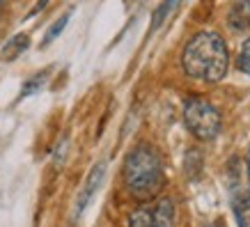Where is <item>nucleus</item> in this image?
Instances as JSON below:
<instances>
[{
  "label": "nucleus",
  "mask_w": 250,
  "mask_h": 227,
  "mask_svg": "<svg viewBox=\"0 0 250 227\" xmlns=\"http://www.w3.org/2000/svg\"><path fill=\"white\" fill-rule=\"evenodd\" d=\"M182 67L186 76L205 83H218L229 67V51L225 39L213 30H202L188 39L182 51Z\"/></svg>",
  "instance_id": "f257e3e1"
},
{
  "label": "nucleus",
  "mask_w": 250,
  "mask_h": 227,
  "mask_svg": "<svg viewBox=\"0 0 250 227\" xmlns=\"http://www.w3.org/2000/svg\"><path fill=\"white\" fill-rule=\"evenodd\" d=\"M124 182L126 188L138 200H152L159 195L166 174H163V163L159 154L149 144H138L124 161Z\"/></svg>",
  "instance_id": "f03ea898"
},
{
  "label": "nucleus",
  "mask_w": 250,
  "mask_h": 227,
  "mask_svg": "<svg viewBox=\"0 0 250 227\" xmlns=\"http://www.w3.org/2000/svg\"><path fill=\"white\" fill-rule=\"evenodd\" d=\"M184 122L197 140H213L223 126L220 113L205 97H190L184 103Z\"/></svg>",
  "instance_id": "7ed1b4c3"
},
{
  "label": "nucleus",
  "mask_w": 250,
  "mask_h": 227,
  "mask_svg": "<svg viewBox=\"0 0 250 227\" xmlns=\"http://www.w3.org/2000/svg\"><path fill=\"white\" fill-rule=\"evenodd\" d=\"M174 205L172 200H161L156 206H143L129 216V227H172Z\"/></svg>",
  "instance_id": "20e7f679"
},
{
  "label": "nucleus",
  "mask_w": 250,
  "mask_h": 227,
  "mask_svg": "<svg viewBox=\"0 0 250 227\" xmlns=\"http://www.w3.org/2000/svg\"><path fill=\"white\" fill-rule=\"evenodd\" d=\"M104 177H106V163H97V165L90 170V174H87V179H85V184H83V188H81V193H78V197H76V209H74V216H76V218L85 211V206L92 202V197H94V193L99 190Z\"/></svg>",
  "instance_id": "39448f33"
},
{
  "label": "nucleus",
  "mask_w": 250,
  "mask_h": 227,
  "mask_svg": "<svg viewBox=\"0 0 250 227\" xmlns=\"http://www.w3.org/2000/svg\"><path fill=\"white\" fill-rule=\"evenodd\" d=\"M228 23L236 32L250 30V0H234L228 12Z\"/></svg>",
  "instance_id": "423d86ee"
},
{
  "label": "nucleus",
  "mask_w": 250,
  "mask_h": 227,
  "mask_svg": "<svg viewBox=\"0 0 250 227\" xmlns=\"http://www.w3.org/2000/svg\"><path fill=\"white\" fill-rule=\"evenodd\" d=\"M30 46V37L25 35V32H21V35H14V37L9 39L7 44L0 48V60L2 62H14L19 55L25 51Z\"/></svg>",
  "instance_id": "0eeeda50"
},
{
  "label": "nucleus",
  "mask_w": 250,
  "mask_h": 227,
  "mask_svg": "<svg viewBox=\"0 0 250 227\" xmlns=\"http://www.w3.org/2000/svg\"><path fill=\"white\" fill-rule=\"evenodd\" d=\"M232 206H234V218L239 227H250V190L236 193L232 200Z\"/></svg>",
  "instance_id": "6e6552de"
},
{
  "label": "nucleus",
  "mask_w": 250,
  "mask_h": 227,
  "mask_svg": "<svg viewBox=\"0 0 250 227\" xmlns=\"http://www.w3.org/2000/svg\"><path fill=\"white\" fill-rule=\"evenodd\" d=\"M182 0H163L159 7H156V12H154V16H152V30H159L161 25L167 21V16L174 12V7L179 5Z\"/></svg>",
  "instance_id": "1a4fd4ad"
},
{
  "label": "nucleus",
  "mask_w": 250,
  "mask_h": 227,
  "mask_svg": "<svg viewBox=\"0 0 250 227\" xmlns=\"http://www.w3.org/2000/svg\"><path fill=\"white\" fill-rule=\"evenodd\" d=\"M69 19H71V12H67V14H62L60 19H58V21L53 23V25H51V28H48V32H46L44 35V41H42V46H51L55 41V37H60V32L64 30V25H67V21Z\"/></svg>",
  "instance_id": "9d476101"
},
{
  "label": "nucleus",
  "mask_w": 250,
  "mask_h": 227,
  "mask_svg": "<svg viewBox=\"0 0 250 227\" xmlns=\"http://www.w3.org/2000/svg\"><path fill=\"white\" fill-rule=\"evenodd\" d=\"M236 64H239V69H241L243 74L250 76V37L243 41L241 53H239V60H236Z\"/></svg>",
  "instance_id": "9b49d317"
},
{
  "label": "nucleus",
  "mask_w": 250,
  "mask_h": 227,
  "mask_svg": "<svg viewBox=\"0 0 250 227\" xmlns=\"http://www.w3.org/2000/svg\"><path fill=\"white\" fill-rule=\"evenodd\" d=\"M46 2H48V0H39V2H37V7L32 9L30 14H37V12H42V9H44V7H46Z\"/></svg>",
  "instance_id": "f8f14e48"
},
{
  "label": "nucleus",
  "mask_w": 250,
  "mask_h": 227,
  "mask_svg": "<svg viewBox=\"0 0 250 227\" xmlns=\"http://www.w3.org/2000/svg\"><path fill=\"white\" fill-rule=\"evenodd\" d=\"M246 165H248V182H250V149H248V156H246Z\"/></svg>",
  "instance_id": "ddd939ff"
},
{
  "label": "nucleus",
  "mask_w": 250,
  "mask_h": 227,
  "mask_svg": "<svg viewBox=\"0 0 250 227\" xmlns=\"http://www.w3.org/2000/svg\"><path fill=\"white\" fill-rule=\"evenodd\" d=\"M126 5H136V2H140V0H124Z\"/></svg>",
  "instance_id": "4468645a"
},
{
  "label": "nucleus",
  "mask_w": 250,
  "mask_h": 227,
  "mask_svg": "<svg viewBox=\"0 0 250 227\" xmlns=\"http://www.w3.org/2000/svg\"><path fill=\"white\" fill-rule=\"evenodd\" d=\"M207 227H223L220 223H211V225H207Z\"/></svg>",
  "instance_id": "2eb2a0df"
},
{
  "label": "nucleus",
  "mask_w": 250,
  "mask_h": 227,
  "mask_svg": "<svg viewBox=\"0 0 250 227\" xmlns=\"http://www.w3.org/2000/svg\"><path fill=\"white\" fill-rule=\"evenodd\" d=\"M2 7H5V0H0V12H2Z\"/></svg>",
  "instance_id": "dca6fc26"
}]
</instances>
